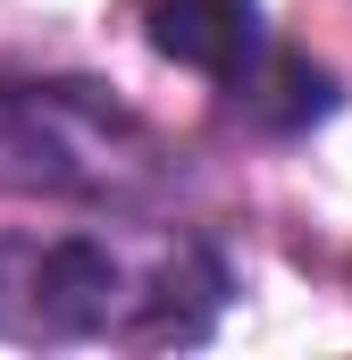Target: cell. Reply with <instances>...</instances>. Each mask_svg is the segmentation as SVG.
Here are the masks:
<instances>
[{"mask_svg":"<svg viewBox=\"0 0 352 360\" xmlns=\"http://www.w3.org/2000/svg\"><path fill=\"white\" fill-rule=\"evenodd\" d=\"M235 302V269L201 226L176 218H101V226H25L0 235V335L8 344H118L168 352L201 344Z\"/></svg>","mask_w":352,"mask_h":360,"instance_id":"obj_1","label":"cell"},{"mask_svg":"<svg viewBox=\"0 0 352 360\" xmlns=\"http://www.w3.org/2000/svg\"><path fill=\"white\" fill-rule=\"evenodd\" d=\"M0 184L151 210L176 193V160L101 84H0Z\"/></svg>","mask_w":352,"mask_h":360,"instance_id":"obj_2","label":"cell"},{"mask_svg":"<svg viewBox=\"0 0 352 360\" xmlns=\"http://www.w3.org/2000/svg\"><path fill=\"white\" fill-rule=\"evenodd\" d=\"M143 42L210 76L227 109H244L268 134H302L336 109V76H319L302 51L277 42L260 0H143Z\"/></svg>","mask_w":352,"mask_h":360,"instance_id":"obj_3","label":"cell"}]
</instances>
